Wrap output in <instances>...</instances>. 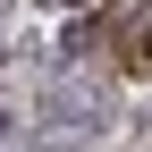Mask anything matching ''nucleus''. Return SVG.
<instances>
[{
    "instance_id": "obj_1",
    "label": "nucleus",
    "mask_w": 152,
    "mask_h": 152,
    "mask_svg": "<svg viewBox=\"0 0 152 152\" xmlns=\"http://www.w3.org/2000/svg\"><path fill=\"white\" fill-rule=\"evenodd\" d=\"M0 135H9V110H0Z\"/></svg>"
}]
</instances>
